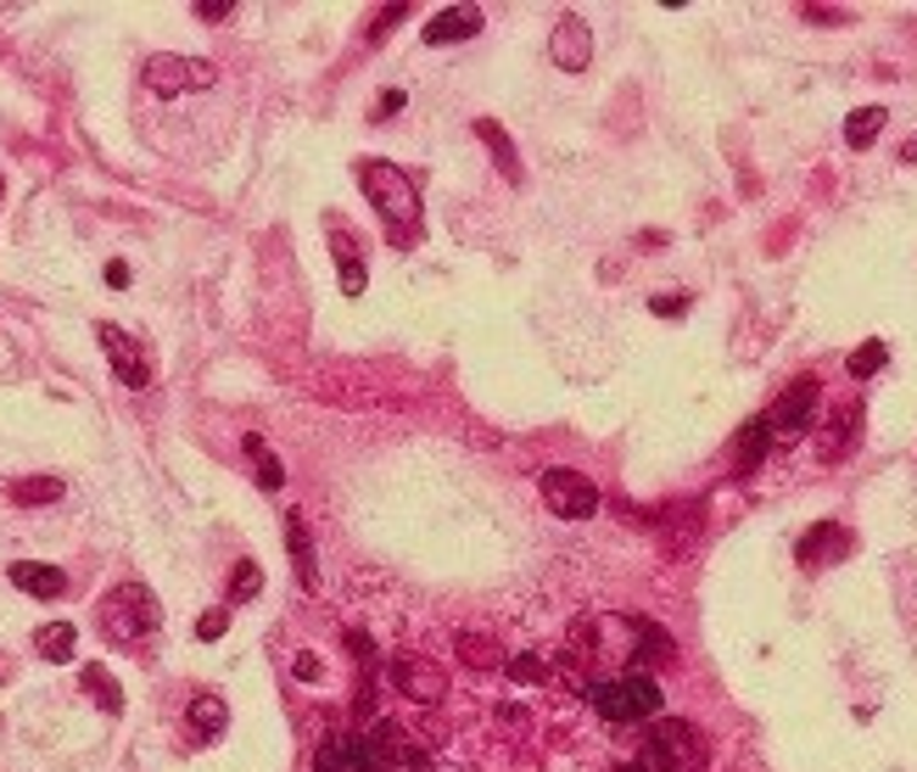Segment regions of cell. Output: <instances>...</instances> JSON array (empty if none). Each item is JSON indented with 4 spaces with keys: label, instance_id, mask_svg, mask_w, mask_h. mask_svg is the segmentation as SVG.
<instances>
[{
    "label": "cell",
    "instance_id": "obj_1",
    "mask_svg": "<svg viewBox=\"0 0 917 772\" xmlns=\"http://www.w3.org/2000/svg\"><path fill=\"white\" fill-rule=\"evenodd\" d=\"M359 186H364L370 208L381 213L386 235H392L397 247H414L420 230H425V213H420V191H414V180H409L397 163H386V158H364V163H359Z\"/></svg>",
    "mask_w": 917,
    "mask_h": 772
},
{
    "label": "cell",
    "instance_id": "obj_2",
    "mask_svg": "<svg viewBox=\"0 0 917 772\" xmlns=\"http://www.w3.org/2000/svg\"><path fill=\"white\" fill-rule=\"evenodd\" d=\"M609 728H633V722H655L661 711H666V694H661V683H655V672H638V666H627V672H604V678H593L587 683V694H582Z\"/></svg>",
    "mask_w": 917,
    "mask_h": 772
},
{
    "label": "cell",
    "instance_id": "obj_3",
    "mask_svg": "<svg viewBox=\"0 0 917 772\" xmlns=\"http://www.w3.org/2000/svg\"><path fill=\"white\" fill-rule=\"evenodd\" d=\"M638 761L649 772H705L711 766V739L694 722H683V716H655L649 733H644Z\"/></svg>",
    "mask_w": 917,
    "mask_h": 772
},
{
    "label": "cell",
    "instance_id": "obj_4",
    "mask_svg": "<svg viewBox=\"0 0 917 772\" xmlns=\"http://www.w3.org/2000/svg\"><path fill=\"white\" fill-rule=\"evenodd\" d=\"M95 622L107 628V639H112L118 650H134L140 639H151V633L163 628V610H158V599H151V588L118 582V588L95 604Z\"/></svg>",
    "mask_w": 917,
    "mask_h": 772
},
{
    "label": "cell",
    "instance_id": "obj_5",
    "mask_svg": "<svg viewBox=\"0 0 917 772\" xmlns=\"http://www.w3.org/2000/svg\"><path fill=\"white\" fill-rule=\"evenodd\" d=\"M817 409H823V387L812 375L795 381V387H784L773 398V409L760 414V420H767V431H773V448H795L806 431H817V420H823Z\"/></svg>",
    "mask_w": 917,
    "mask_h": 772
},
{
    "label": "cell",
    "instance_id": "obj_6",
    "mask_svg": "<svg viewBox=\"0 0 917 772\" xmlns=\"http://www.w3.org/2000/svg\"><path fill=\"white\" fill-rule=\"evenodd\" d=\"M145 90L158 96V101H180V96H191V90H208L219 73H213V62H202V57H174V51H158V57H145Z\"/></svg>",
    "mask_w": 917,
    "mask_h": 772
},
{
    "label": "cell",
    "instance_id": "obj_7",
    "mask_svg": "<svg viewBox=\"0 0 917 772\" xmlns=\"http://www.w3.org/2000/svg\"><path fill=\"white\" fill-rule=\"evenodd\" d=\"M537 493H543V504H548L560 521H593V515L604 510V493L593 488V477L565 471V465L543 471V477H537Z\"/></svg>",
    "mask_w": 917,
    "mask_h": 772
},
{
    "label": "cell",
    "instance_id": "obj_8",
    "mask_svg": "<svg viewBox=\"0 0 917 772\" xmlns=\"http://www.w3.org/2000/svg\"><path fill=\"white\" fill-rule=\"evenodd\" d=\"M95 342H101V353H107V364H112V375L129 387V392H145L151 381H158V370H151V353L123 331V325H112V320H101L95 325Z\"/></svg>",
    "mask_w": 917,
    "mask_h": 772
},
{
    "label": "cell",
    "instance_id": "obj_9",
    "mask_svg": "<svg viewBox=\"0 0 917 772\" xmlns=\"http://www.w3.org/2000/svg\"><path fill=\"white\" fill-rule=\"evenodd\" d=\"M548 62H554L560 73H582V68L593 62V23H587L582 12H565V18L554 23V34H548Z\"/></svg>",
    "mask_w": 917,
    "mask_h": 772
},
{
    "label": "cell",
    "instance_id": "obj_10",
    "mask_svg": "<svg viewBox=\"0 0 917 772\" xmlns=\"http://www.w3.org/2000/svg\"><path fill=\"white\" fill-rule=\"evenodd\" d=\"M392 683H397V694H409L420 705H442L447 700V672L431 666L425 655H397L392 661Z\"/></svg>",
    "mask_w": 917,
    "mask_h": 772
},
{
    "label": "cell",
    "instance_id": "obj_11",
    "mask_svg": "<svg viewBox=\"0 0 917 772\" xmlns=\"http://www.w3.org/2000/svg\"><path fill=\"white\" fill-rule=\"evenodd\" d=\"M850 549H856V538H850L839 521H817L812 532H800V543H795V560H800V571H823V565L845 560Z\"/></svg>",
    "mask_w": 917,
    "mask_h": 772
},
{
    "label": "cell",
    "instance_id": "obj_12",
    "mask_svg": "<svg viewBox=\"0 0 917 772\" xmlns=\"http://www.w3.org/2000/svg\"><path fill=\"white\" fill-rule=\"evenodd\" d=\"M627 639H633V666L638 672H655V666L677 661V644H672V633L655 622V615H627Z\"/></svg>",
    "mask_w": 917,
    "mask_h": 772
},
{
    "label": "cell",
    "instance_id": "obj_13",
    "mask_svg": "<svg viewBox=\"0 0 917 772\" xmlns=\"http://www.w3.org/2000/svg\"><path fill=\"white\" fill-rule=\"evenodd\" d=\"M482 7H442L425 29H420V40L425 46H458V40H476L482 34Z\"/></svg>",
    "mask_w": 917,
    "mask_h": 772
},
{
    "label": "cell",
    "instance_id": "obj_14",
    "mask_svg": "<svg viewBox=\"0 0 917 772\" xmlns=\"http://www.w3.org/2000/svg\"><path fill=\"white\" fill-rule=\"evenodd\" d=\"M856 431H861V403H834V409L823 414V425H817V453L834 465V459L856 442Z\"/></svg>",
    "mask_w": 917,
    "mask_h": 772
},
{
    "label": "cell",
    "instance_id": "obj_15",
    "mask_svg": "<svg viewBox=\"0 0 917 772\" xmlns=\"http://www.w3.org/2000/svg\"><path fill=\"white\" fill-rule=\"evenodd\" d=\"M12 588H23L29 599H68V571L40 560H12Z\"/></svg>",
    "mask_w": 917,
    "mask_h": 772
},
{
    "label": "cell",
    "instance_id": "obj_16",
    "mask_svg": "<svg viewBox=\"0 0 917 772\" xmlns=\"http://www.w3.org/2000/svg\"><path fill=\"white\" fill-rule=\"evenodd\" d=\"M767 459H773V431H767V420H749L744 431H738V448H733V471L738 477H755L760 465H767Z\"/></svg>",
    "mask_w": 917,
    "mask_h": 772
},
{
    "label": "cell",
    "instance_id": "obj_17",
    "mask_svg": "<svg viewBox=\"0 0 917 772\" xmlns=\"http://www.w3.org/2000/svg\"><path fill=\"white\" fill-rule=\"evenodd\" d=\"M285 543H291V565H296V582L302 588H320V560H314V538L302 527L296 510H285Z\"/></svg>",
    "mask_w": 917,
    "mask_h": 772
},
{
    "label": "cell",
    "instance_id": "obj_18",
    "mask_svg": "<svg viewBox=\"0 0 917 772\" xmlns=\"http://www.w3.org/2000/svg\"><path fill=\"white\" fill-rule=\"evenodd\" d=\"M0 493L23 510H46V504H62L68 488H62V477H18V482H0Z\"/></svg>",
    "mask_w": 917,
    "mask_h": 772
},
{
    "label": "cell",
    "instance_id": "obj_19",
    "mask_svg": "<svg viewBox=\"0 0 917 772\" xmlns=\"http://www.w3.org/2000/svg\"><path fill=\"white\" fill-rule=\"evenodd\" d=\"M336 235H331V252H336V274H342V291L347 297H364V258H359V241L347 235V224H331Z\"/></svg>",
    "mask_w": 917,
    "mask_h": 772
},
{
    "label": "cell",
    "instance_id": "obj_20",
    "mask_svg": "<svg viewBox=\"0 0 917 772\" xmlns=\"http://www.w3.org/2000/svg\"><path fill=\"white\" fill-rule=\"evenodd\" d=\"M185 728L208 744V739H219V733L230 728V705H224L219 694H196V700L185 705Z\"/></svg>",
    "mask_w": 917,
    "mask_h": 772
},
{
    "label": "cell",
    "instance_id": "obj_21",
    "mask_svg": "<svg viewBox=\"0 0 917 772\" xmlns=\"http://www.w3.org/2000/svg\"><path fill=\"white\" fill-rule=\"evenodd\" d=\"M476 134L487 140V151H493V163L504 169V180H510V186H521V180H526V169H521V158H515V140H510L493 118H476Z\"/></svg>",
    "mask_w": 917,
    "mask_h": 772
},
{
    "label": "cell",
    "instance_id": "obj_22",
    "mask_svg": "<svg viewBox=\"0 0 917 772\" xmlns=\"http://www.w3.org/2000/svg\"><path fill=\"white\" fill-rule=\"evenodd\" d=\"M246 453H252V471H258V488L263 493H280L285 488V465H280V459H274V448L258 437V431H246V442H241Z\"/></svg>",
    "mask_w": 917,
    "mask_h": 772
},
{
    "label": "cell",
    "instance_id": "obj_23",
    "mask_svg": "<svg viewBox=\"0 0 917 772\" xmlns=\"http://www.w3.org/2000/svg\"><path fill=\"white\" fill-rule=\"evenodd\" d=\"M458 661L476 672H493V666H504V644L493 633H458Z\"/></svg>",
    "mask_w": 917,
    "mask_h": 772
},
{
    "label": "cell",
    "instance_id": "obj_24",
    "mask_svg": "<svg viewBox=\"0 0 917 772\" xmlns=\"http://www.w3.org/2000/svg\"><path fill=\"white\" fill-rule=\"evenodd\" d=\"M884 123H889L884 107H856V112L845 118V146H850V151H867V146L884 134Z\"/></svg>",
    "mask_w": 917,
    "mask_h": 772
},
{
    "label": "cell",
    "instance_id": "obj_25",
    "mask_svg": "<svg viewBox=\"0 0 917 772\" xmlns=\"http://www.w3.org/2000/svg\"><path fill=\"white\" fill-rule=\"evenodd\" d=\"M34 650H40V661H73V650H79V633L68 628V622H46L40 633H34Z\"/></svg>",
    "mask_w": 917,
    "mask_h": 772
},
{
    "label": "cell",
    "instance_id": "obj_26",
    "mask_svg": "<svg viewBox=\"0 0 917 772\" xmlns=\"http://www.w3.org/2000/svg\"><path fill=\"white\" fill-rule=\"evenodd\" d=\"M79 683H84V694H90L107 716H123V694H118V678H112L107 666H84Z\"/></svg>",
    "mask_w": 917,
    "mask_h": 772
},
{
    "label": "cell",
    "instance_id": "obj_27",
    "mask_svg": "<svg viewBox=\"0 0 917 772\" xmlns=\"http://www.w3.org/2000/svg\"><path fill=\"white\" fill-rule=\"evenodd\" d=\"M884 364H889V348H884V342L873 337V342H861V348H856V353L845 359V375H850V381H873V375H878Z\"/></svg>",
    "mask_w": 917,
    "mask_h": 772
},
{
    "label": "cell",
    "instance_id": "obj_28",
    "mask_svg": "<svg viewBox=\"0 0 917 772\" xmlns=\"http://www.w3.org/2000/svg\"><path fill=\"white\" fill-rule=\"evenodd\" d=\"M314 772H353V728L347 733H331L314 755Z\"/></svg>",
    "mask_w": 917,
    "mask_h": 772
},
{
    "label": "cell",
    "instance_id": "obj_29",
    "mask_svg": "<svg viewBox=\"0 0 917 772\" xmlns=\"http://www.w3.org/2000/svg\"><path fill=\"white\" fill-rule=\"evenodd\" d=\"M263 593V565L258 560H235V571H230V599H258Z\"/></svg>",
    "mask_w": 917,
    "mask_h": 772
},
{
    "label": "cell",
    "instance_id": "obj_30",
    "mask_svg": "<svg viewBox=\"0 0 917 772\" xmlns=\"http://www.w3.org/2000/svg\"><path fill=\"white\" fill-rule=\"evenodd\" d=\"M504 666H510L515 683H543V678H548V661H543V655H510Z\"/></svg>",
    "mask_w": 917,
    "mask_h": 772
},
{
    "label": "cell",
    "instance_id": "obj_31",
    "mask_svg": "<svg viewBox=\"0 0 917 772\" xmlns=\"http://www.w3.org/2000/svg\"><path fill=\"white\" fill-rule=\"evenodd\" d=\"M403 18H409V7H381V18L370 23V46H375V40H386V34L403 23Z\"/></svg>",
    "mask_w": 917,
    "mask_h": 772
},
{
    "label": "cell",
    "instance_id": "obj_32",
    "mask_svg": "<svg viewBox=\"0 0 917 772\" xmlns=\"http://www.w3.org/2000/svg\"><path fill=\"white\" fill-rule=\"evenodd\" d=\"M291 672H296V678H302V683H320V678H325V661H320V655H314V650H302V655H296V661H291Z\"/></svg>",
    "mask_w": 917,
    "mask_h": 772
},
{
    "label": "cell",
    "instance_id": "obj_33",
    "mask_svg": "<svg viewBox=\"0 0 917 772\" xmlns=\"http://www.w3.org/2000/svg\"><path fill=\"white\" fill-rule=\"evenodd\" d=\"M224 628H230V615H224V610H208L202 622H196V639L213 644V639H224Z\"/></svg>",
    "mask_w": 917,
    "mask_h": 772
},
{
    "label": "cell",
    "instance_id": "obj_34",
    "mask_svg": "<svg viewBox=\"0 0 917 772\" xmlns=\"http://www.w3.org/2000/svg\"><path fill=\"white\" fill-rule=\"evenodd\" d=\"M191 12H196L202 23H224L235 7H230V0H191Z\"/></svg>",
    "mask_w": 917,
    "mask_h": 772
},
{
    "label": "cell",
    "instance_id": "obj_35",
    "mask_svg": "<svg viewBox=\"0 0 917 772\" xmlns=\"http://www.w3.org/2000/svg\"><path fill=\"white\" fill-rule=\"evenodd\" d=\"M347 650H353L359 666H375V639L370 633H347Z\"/></svg>",
    "mask_w": 917,
    "mask_h": 772
},
{
    "label": "cell",
    "instance_id": "obj_36",
    "mask_svg": "<svg viewBox=\"0 0 917 772\" xmlns=\"http://www.w3.org/2000/svg\"><path fill=\"white\" fill-rule=\"evenodd\" d=\"M649 308L661 320H677V314H688V297H649Z\"/></svg>",
    "mask_w": 917,
    "mask_h": 772
},
{
    "label": "cell",
    "instance_id": "obj_37",
    "mask_svg": "<svg viewBox=\"0 0 917 772\" xmlns=\"http://www.w3.org/2000/svg\"><path fill=\"white\" fill-rule=\"evenodd\" d=\"M800 18H806V23H850L845 7H800Z\"/></svg>",
    "mask_w": 917,
    "mask_h": 772
},
{
    "label": "cell",
    "instance_id": "obj_38",
    "mask_svg": "<svg viewBox=\"0 0 917 772\" xmlns=\"http://www.w3.org/2000/svg\"><path fill=\"white\" fill-rule=\"evenodd\" d=\"M403 101H409L403 90H381V101H375V118H397V112H403Z\"/></svg>",
    "mask_w": 917,
    "mask_h": 772
},
{
    "label": "cell",
    "instance_id": "obj_39",
    "mask_svg": "<svg viewBox=\"0 0 917 772\" xmlns=\"http://www.w3.org/2000/svg\"><path fill=\"white\" fill-rule=\"evenodd\" d=\"M107 285H112V291H129V263H123V258L107 263Z\"/></svg>",
    "mask_w": 917,
    "mask_h": 772
},
{
    "label": "cell",
    "instance_id": "obj_40",
    "mask_svg": "<svg viewBox=\"0 0 917 772\" xmlns=\"http://www.w3.org/2000/svg\"><path fill=\"white\" fill-rule=\"evenodd\" d=\"M403 766H409V772H431V755L414 750V744H403Z\"/></svg>",
    "mask_w": 917,
    "mask_h": 772
},
{
    "label": "cell",
    "instance_id": "obj_41",
    "mask_svg": "<svg viewBox=\"0 0 917 772\" xmlns=\"http://www.w3.org/2000/svg\"><path fill=\"white\" fill-rule=\"evenodd\" d=\"M616 772H649V766H644V761H622Z\"/></svg>",
    "mask_w": 917,
    "mask_h": 772
},
{
    "label": "cell",
    "instance_id": "obj_42",
    "mask_svg": "<svg viewBox=\"0 0 917 772\" xmlns=\"http://www.w3.org/2000/svg\"><path fill=\"white\" fill-rule=\"evenodd\" d=\"M0 197H7V180H0Z\"/></svg>",
    "mask_w": 917,
    "mask_h": 772
}]
</instances>
